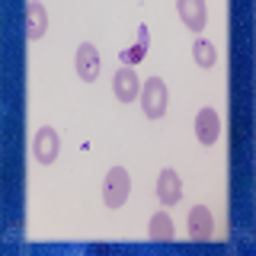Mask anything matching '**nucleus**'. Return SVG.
<instances>
[{
  "label": "nucleus",
  "mask_w": 256,
  "mask_h": 256,
  "mask_svg": "<svg viewBox=\"0 0 256 256\" xmlns=\"http://www.w3.org/2000/svg\"><path fill=\"white\" fill-rule=\"evenodd\" d=\"M128 192H132V176L125 166H112L102 180V202L109 208H122L128 202Z\"/></svg>",
  "instance_id": "1"
},
{
  "label": "nucleus",
  "mask_w": 256,
  "mask_h": 256,
  "mask_svg": "<svg viewBox=\"0 0 256 256\" xmlns=\"http://www.w3.org/2000/svg\"><path fill=\"white\" fill-rule=\"evenodd\" d=\"M141 109L148 118H164L166 112V84L160 77H148L141 84Z\"/></svg>",
  "instance_id": "2"
},
{
  "label": "nucleus",
  "mask_w": 256,
  "mask_h": 256,
  "mask_svg": "<svg viewBox=\"0 0 256 256\" xmlns=\"http://www.w3.org/2000/svg\"><path fill=\"white\" fill-rule=\"evenodd\" d=\"M32 154H36L38 164H45V166H52L54 160H58L61 154V138H58V132L54 128H38L36 132V138H32Z\"/></svg>",
  "instance_id": "3"
},
{
  "label": "nucleus",
  "mask_w": 256,
  "mask_h": 256,
  "mask_svg": "<svg viewBox=\"0 0 256 256\" xmlns=\"http://www.w3.org/2000/svg\"><path fill=\"white\" fill-rule=\"evenodd\" d=\"M186 228H189V237L196 244H205V240L214 237V214L208 212V205H196L186 218Z\"/></svg>",
  "instance_id": "4"
},
{
  "label": "nucleus",
  "mask_w": 256,
  "mask_h": 256,
  "mask_svg": "<svg viewBox=\"0 0 256 256\" xmlns=\"http://www.w3.org/2000/svg\"><path fill=\"white\" fill-rule=\"evenodd\" d=\"M112 93H116V100L118 102H134L138 100V93H141V80L138 74H134V68H118L116 70V77H112Z\"/></svg>",
  "instance_id": "5"
},
{
  "label": "nucleus",
  "mask_w": 256,
  "mask_h": 256,
  "mask_svg": "<svg viewBox=\"0 0 256 256\" xmlns=\"http://www.w3.org/2000/svg\"><path fill=\"white\" fill-rule=\"evenodd\" d=\"M74 70H77V77L80 80H86V84H93L96 77H100V52L90 45V42H84V45H77V54H74Z\"/></svg>",
  "instance_id": "6"
},
{
  "label": "nucleus",
  "mask_w": 256,
  "mask_h": 256,
  "mask_svg": "<svg viewBox=\"0 0 256 256\" xmlns=\"http://www.w3.org/2000/svg\"><path fill=\"white\" fill-rule=\"evenodd\" d=\"M176 13H180V20L186 22L192 32H202L208 26V10H205L202 0H180V4H176Z\"/></svg>",
  "instance_id": "7"
},
{
  "label": "nucleus",
  "mask_w": 256,
  "mask_h": 256,
  "mask_svg": "<svg viewBox=\"0 0 256 256\" xmlns=\"http://www.w3.org/2000/svg\"><path fill=\"white\" fill-rule=\"evenodd\" d=\"M196 138L202 144H214L221 138V118L214 109H198L196 116Z\"/></svg>",
  "instance_id": "8"
},
{
  "label": "nucleus",
  "mask_w": 256,
  "mask_h": 256,
  "mask_svg": "<svg viewBox=\"0 0 256 256\" xmlns=\"http://www.w3.org/2000/svg\"><path fill=\"white\" fill-rule=\"evenodd\" d=\"M157 198L164 205H176L182 198V180H180V173H176V170H164V173H160V180H157Z\"/></svg>",
  "instance_id": "9"
},
{
  "label": "nucleus",
  "mask_w": 256,
  "mask_h": 256,
  "mask_svg": "<svg viewBox=\"0 0 256 256\" xmlns=\"http://www.w3.org/2000/svg\"><path fill=\"white\" fill-rule=\"evenodd\" d=\"M45 29H48V13H45V6L42 4H26V38H42L45 36Z\"/></svg>",
  "instance_id": "10"
},
{
  "label": "nucleus",
  "mask_w": 256,
  "mask_h": 256,
  "mask_svg": "<svg viewBox=\"0 0 256 256\" xmlns=\"http://www.w3.org/2000/svg\"><path fill=\"white\" fill-rule=\"evenodd\" d=\"M148 237L154 240V244H170V240H173V221H170V214L157 212L154 218H150V224H148Z\"/></svg>",
  "instance_id": "11"
},
{
  "label": "nucleus",
  "mask_w": 256,
  "mask_h": 256,
  "mask_svg": "<svg viewBox=\"0 0 256 256\" xmlns=\"http://www.w3.org/2000/svg\"><path fill=\"white\" fill-rule=\"evenodd\" d=\"M148 42H150L148 26H138V42L128 45L125 52H122V64H125V68H134L138 61H144V54H148Z\"/></svg>",
  "instance_id": "12"
},
{
  "label": "nucleus",
  "mask_w": 256,
  "mask_h": 256,
  "mask_svg": "<svg viewBox=\"0 0 256 256\" xmlns=\"http://www.w3.org/2000/svg\"><path fill=\"white\" fill-rule=\"evenodd\" d=\"M192 58H196L198 68H214V64H218V52H214V45L208 42V38H196V45H192Z\"/></svg>",
  "instance_id": "13"
}]
</instances>
